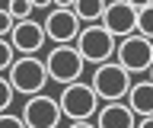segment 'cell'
<instances>
[{
	"label": "cell",
	"mask_w": 153,
	"mask_h": 128,
	"mask_svg": "<svg viewBox=\"0 0 153 128\" xmlns=\"http://www.w3.org/2000/svg\"><path fill=\"white\" fill-rule=\"evenodd\" d=\"M10 83H13V90L16 93H22V96H35V93H45V83L51 80V74H48V64L42 58H35V55H22V58L13 61V67L7 70Z\"/></svg>",
	"instance_id": "obj_1"
},
{
	"label": "cell",
	"mask_w": 153,
	"mask_h": 128,
	"mask_svg": "<svg viewBox=\"0 0 153 128\" xmlns=\"http://www.w3.org/2000/svg\"><path fill=\"white\" fill-rule=\"evenodd\" d=\"M45 64H48V74L54 83L67 87V83H76L83 77V67H86V58L80 55L74 42H64V45H54V48L45 55Z\"/></svg>",
	"instance_id": "obj_2"
},
{
	"label": "cell",
	"mask_w": 153,
	"mask_h": 128,
	"mask_svg": "<svg viewBox=\"0 0 153 128\" xmlns=\"http://www.w3.org/2000/svg\"><path fill=\"white\" fill-rule=\"evenodd\" d=\"M93 90L99 93L102 103H118V99L128 96V90H131V70L121 67L118 61H105V64H96V74H93Z\"/></svg>",
	"instance_id": "obj_3"
},
{
	"label": "cell",
	"mask_w": 153,
	"mask_h": 128,
	"mask_svg": "<svg viewBox=\"0 0 153 128\" xmlns=\"http://www.w3.org/2000/svg\"><path fill=\"white\" fill-rule=\"evenodd\" d=\"M115 35L112 29H105V26H83L80 29V35H76V48H80V55H83L89 64H105V61L115 58V51H118V45H115Z\"/></svg>",
	"instance_id": "obj_4"
},
{
	"label": "cell",
	"mask_w": 153,
	"mask_h": 128,
	"mask_svg": "<svg viewBox=\"0 0 153 128\" xmlns=\"http://www.w3.org/2000/svg\"><path fill=\"white\" fill-rule=\"evenodd\" d=\"M61 109H64V115L70 118V122H76V118H93L96 112H99V93L93 90V83H83V80H76V83H67L64 90H61Z\"/></svg>",
	"instance_id": "obj_5"
},
{
	"label": "cell",
	"mask_w": 153,
	"mask_h": 128,
	"mask_svg": "<svg viewBox=\"0 0 153 128\" xmlns=\"http://www.w3.org/2000/svg\"><path fill=\"white\" fill-rule=\"evenodd\" d=\"M115 61L128 67L131 74H143V70L153 67V39L134 32V35H124L118 51H115Z\"/></svg>",
	"instance_id": "obj_6"
},
{
	"label": "cell",
	"mask_w": 153,
	"mask_h": 128,
	"mask_svg": "<svg viewBox=\"0 0 153 128\" xmlns=\"http://www.w3.org/2000/svg\"><path fill=\"white\" fill-rule=\"evenodd\" d=\"M61 118H64L61 99L48 96V93L26 96V103H22V122H26L29 128H57Z\"/></svg>",
	"instance_id": "obj_7"
},
{
	"label": "cell",
	"mask_w": 153,
	"mask_h": 128,
	"mask_svg": "<svg viewBox=\"0 0 153 128\" xmlns=\"http://www.w3.org/2000/svg\"><path fill=\"white\" fill-rule=\"evenodd\" d=\"M80 16L74 13V7H54V10L45 16V32L48 39L54 42V45H64V42H76V35H80Z\"/></svg>",
	"instance_id": "obj_8"
},
{
	"label": "cell",
	"mask_w": 153,
	"mask_h": 128,
	"mask_svg": "<svg viewBox=\"0 0 153 128\" xmlns=\"http://www.w3.org/2000/svg\"><path fill=\"white\" fill-rule=\"evenodd\" d=\"M102 26H105V29H112L118 39L134 35V32H137V7H134L131 0H112V3L105 7Z\"/></svg>",
	"instance_id": "obj_9"
},
{
	"label": "cell",
	"mask_w": 153,
	"mask_h": 128,
	"mask_svg": "<svg viewBox=\"0 0 153 128\" xmlns=\"http://www.w3.org/2000/svg\"><path fill=\"white\" fill-rule=\"evenodd\" d=\"M10 42L19 55H35L42 51V45L48 42V32H45V22H35V19H19L10 32Z\"/></svg>",
	"instance_id": "obj_10"
},
{
	"label": "cell",
	"mask_w": 153,
	"mask_h": 128,
	"mask_svg": "<svg viewBox=\"0 0 153 128\" xmlns=\"http://www.w3.org/2000/svg\"><path fill=\"white\" fill-rule=\"evenodd\" d=\"M96 125L99 128H137V112L128 103H105L96 112Z\"/></svg>",
	"instance_id": "obj_11"
},
{
	"label": "cell",
	"mask_w": 153,
	"mask_h": 128,
	"mask_svg": "<svg viewBox=\"0 0 153 128\" xmlns=\"http://www.w3.org/2000/svg\"><path fill=\"white\" fill-rule=\"evenodd\" d=\"M128 106L137 112V115H153V80H137L128 90Z\"/></svg>",
	"instance_id": "obj_12"
},
{
	"label": "cell",
	"mask_w": 153,
	"mask_h": 128,
	"mask_svg": "<svg viewBox=\"0 0 153 128\" xmlns=\"http://www.w3.org/2000/svg\"><path fill=\"white\" fill-rule=\"evenodd\" d=\"M105 7H108V0H76V3H74V13L83 22H102Z\"/></svg>",
	"instance_id": "obj_13"
},
{
	"label": "cell",
	"mask_w": 153,
	"mask_h": 128,
	"mask_svg": "<svg viewBox=\"0 0 153 128\" xmlns=\"http://www.w3.org/2000/svg\"><path fill=\"white\" fill-rule=\"evenodd\" d=\"M137 32L147 35V39H153V3H147V7L137 10Z\"/></svg>",
	"instance_id": "obj_14"
},
{
	"label": "cell",
	"mask_w": 153,
	"mask_h": 128,
	"mask_svg": "<svg viewBox=\"0 0 153 128\" xmlns=\"http://www.w3.org/2000/svg\"><path fill=\"white\" fill-rule=\"evenodd\" d=\"M7 10H10V16L19 22V19H32V10H35V7H32V0H10Z\"/></svg>",
	"instance_id": "obj_15"
},
{
	"label": "cell",
	"mask_w": 153,
	"mask_h": 128,
	"mask_svg": "<svg viewBox=\"0 0 153 128\" xmlns=\"http://www.w3.org/2000/svg\"><path fill=\"white\" fill-rule=\"evenodd\" d=\"M13 61H16V48H13V42H10V39H0V74L13 67Z\"/></svg>",
	"instance_id": "obj_16"
},
{
	"label": "cell",
	"mask_w": 153,
	"mask_h": 128,
	"mask_svg": "<svg viewBox=\"0 0 153 128\" xmlns=\"http://www.w3.org/2000/svg\"><path fill=\"white\" fill-rule=\"evenodd\" d=\"M13 83H10V77H0V112H10V103H13Z\"/></svg>",
	"instance_id": "obj_17"
},
{
	"label": "cell",
	"mask_w": 153,
	"mask_h": 128,
	"mask_svg": "<svg viewBox=\"0 0 153 128\" xmlns=\"http://www.w3.org/2000/svg\"><path fill=\"white\" fill-rule=\"evenodd\" d=\"M13 26H16V19L10 16V10H7V7H0V39H10Z\"/></svg>",
	"instance_id": "obj_18"
},
{
	"label": "cell",
	"mask_w": 153,
	"mask_h": 128,
	"mask_svg": "<svg viewBox=\"0 0 153 128\" xmlns=\"http://www.w3.org/2000/svg\"><path fill=\"white\" fill-rule=\"evenodd\" d=\"M0 128H29L22 122V115H13V112H0Z\"/></svg>",
	"instance_id": "obj_19"
},
{
	"label": "cell",
	"mask_w": 153,
	"mask_h": 128,
	"mask_svg": "<svg viewBox=\"0 0 153 128\" xmlns=\"http://www.w3.org/2000/svg\"><path fill=\"white\" fill-rule=\"evenodd\" d=\"M67 128H99V125H93L89 118H76V122H70Z\"/></svg>",
	"instance_id": "obj_20"
},
{
	"label": "cell",
	"mask_w": 153,
	"mask_h": 128,
	"mask_svg": "<svg viewBox=\"0 0 153 128\" xmlns=\"http://www.w3.org/2000/svg\"><path fill=\"white\" fill-rule=\"evenodd\" d=\"M32 7L35 10H48V7H54V0H32Z\"/></svg>",
	"instance_id": "obj_21"
},
{
	"label": "cell",
	"mask_w": 153,
	"mask_h": 128,
	"mask_svg": "<svg viewBox=\"0 0 153 128\" xmlns=\"http://www.w3.org/2000/svg\"><path fill=\"white\" fill-rule=\"evenodd\" d=\"M137 128H153V115H143V118H140V125H137Z\"/></svg>",
	"instance_id": "obj_22"
},
{
	"label": "cell",
	"mask_w": 153,
	"mask_h": 128,
	"mask_svg": "<svg viewBox=\"0 0 153 128\" xmlns=\"http://www.w3.org/2000/svg\"><path fill=\"white\" fill-rule=\"evenodd\" d=\"M76 0H54V7H74Z\"/></svg>",
	"instance_id": "obj_23"
},
{
	"label": "cell",
	"mask_w": 153,
	"mask_h": 128,
	"mask_svg": "<svg viewBox=\"0 0 153 128\" xmlns=\"http://www.w3.org/2000/svg\"><path fill=\"white\" fill-rule=\"evenodd\" d=\"M134 7H137V10H140V7H147V3H153V0H131Z\"/></svg>",
	"instance_id": "obj_24"
},
{
	"label": "cell",
	"mask_w": 153,
	"mask_h": 128,
	"mask_svg": "<svg viewBox=\"0 0 153 128\" xmlns=\"http://www.w3.org/2000/svg\"><path fill=\"white\" fill-rule=\"evenodd\" d=\"M147 74H150V80H153V67H150V70H147Z\"/></svg>",
	"instance_id": "obj_25"
},
{
	"label": "cell",
	"mask_w": 153,
	"mask_h": 128,
	"mask_svg": "<svg viewBox=\"0 0 153 128\" xmlns=\"http://www.w3.org/2000/svg\"><path fill=\"white\" fill-rule=\"evenodd\" d=\"M108 3H112V0H108Z\"/></svg>",
	"instance_id": "obj_26"
}]
</instances>
